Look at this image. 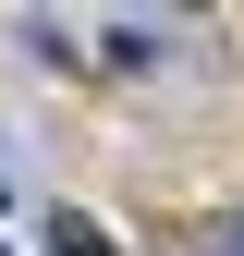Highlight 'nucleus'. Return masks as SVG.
I'll use <instances>...</instances> for the list:
<instances>
[{
  "mask_svg": "<svg viewBox=\"0 0 244 256\" xmlns=\"http://www.w3.org/2000/svg\"><path fill=\"white\" fill-rule=\"evenodd\" d=\"M49 256H122V244L98 232V220H74V208H61V220H49Z\"/></svg>",
  "mask_w": 244,
  "mask_h": 256,
  "instance_id": "1",
  "label": "nucleus"
}]
</instances>
